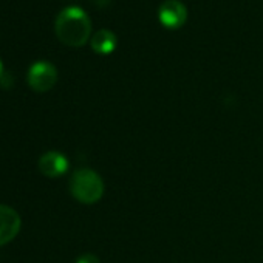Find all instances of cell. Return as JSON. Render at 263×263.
Wrapping results in <instances>:
<instances>
[{
  "label": "cell",
  "mask_w": 263,
  "mask_h": 263,
  "mask_svg": "<svg viewBox=\"0 0 263 263\" xmlns=\"http://www.w3.org/2000/svg\"><path fill=\"white\" fill-rule=\"evenodd\" d=\"M58 39L68 47H82L91 33V22L88 14L79 7H68L62 10L54 22Z\"/></svg>",
  "instance_id": "6da1fadb"
},
{
  "label": "cell",
  "mask_w": 263,
  "mask_h": 263,
  "mask_svg": "<svg viewBox=\"0 0 263 263\" xmlns=\"http://www.w3.org/2000/svg\"><path fill=\"white\" fill-rule=\"evenodd\" d=\"M71 195L82 204H95L104 195V181L91 169H79L70 180Z\"/></svg>",
  "instance_id": "7a4b0ae2"
},
{
  "label": "cell",
  "mask_w": 263,
  "mask_h": 263,
  "mask_svg": "<svg viewBox=\"0 0 263 263\" xmlns=\"http://www.w3.org/2000/svg\"><path fill=\"white\" fill-rule=\"evenodd\" d=\"M58 82V70L53 64L39 61L28 70V85L34 91H48Z\"/></svg>",
  "instance_id": "3957f363"
},
{
  "label": "cell",
  "mask_w": 263,
  "mask_h": 263,
  "mask_svg": "<svg viewBox=\"0 0 263 263\" xmlns=\"http://www.w3.org/2000/svg\"><path fill=\"white\" fill-rule=\"evenodd\" d=\"M160 22L167 28H178L187 19V10L180 0H166L158 10Z\"/></svg>",
  "instance_id": "277c9868"
},
{
  "label": "cell",
  "mask_w": 263,
  "mask_h": 263,
  "mask_svg": "<svg viewBox=\"0 0 263 263\" xmlns=\"http://www.w3.org/2000/svg\"><path fill=\"white\" fill-rule=\"evenodd\" d=\"M22 220L19 214L5 204H0V246L11 241L21 231Z\"/></svg>",
  "instance_id": "5b68a950"
},
{
  "label": "cell",
  "mask_w": 263,
  "mask_h": 263,
  "mask_svg": "<svg viewBox=\"0 0 263 263\" xmlns=\"http://www.w3.org/2000/svg\"><path fill=\"white\" fill-rule=\"evenodd\" d=\"M39 171L42 175L48 178L62 177L68 171V160L65 155L56 151H50L44 154L39 160Z\"/></svg>",
  "instance_id": "8992f818"
},
{
  "label": "cell",
  "mask_w": 263,
  "mask_h": 263,
  "mask_svg": "<svg viewBox=\"0 0 263 263\" xmlns=\"http://www.w3.org/2000/svg\"><path fill=\"white\" fill-rule=\"evenodd\" d=\"M91 48L99 53V54H108L116 48V36L110 30H99L93 34L91 41Z\"/></svg>",
  "instance_id": "52a82bcc"
},
{
  "label": "cell",
  "mask_w": 263,
  "mask_h": 263,
  "mask_svg": "<svg viewBox=\"0 0 263 263\" xmlns=\"http://www.w3.org/2000/svg\"><path fill=\"white\" fill-rule=\"evenodd\" d=\"M76 263H101V261L95 254H84L76 260Z\"/></svg>",
  "instance_id": "ba28073f"
},
{
  "label": "cell",
  "mask_w": 263,
  "mask_h": 263,
  "mask_svg": "<svg viewBox=\"0 0 263 263\" xmlns=\"http://www.w3.org/2000/svg\"><path fill=\"white\" fill-rule=\"evenodd\" d=\"M0 84H2V87H7L8 85V88H10L13 85V76L8 74V73H4L2 78H0Z\"/></svg>",
  "instance_id": "9c48e42d"
},
{
  "label": "cell",
  "mask_w": 263,
  "mask_h": 263,
  "mask_svg": "<svg viewBox=\"0 0 263 263\" xmlns=\"http://www.w3.org/2000/svg\"><path fill=\"white\" fill-rule=\"evenodd\" d=\"M2 74H4V65H2V62H0V78H2Z\"/></svg>",
  "instance_id": "30bf717a"
}]
</instances>
